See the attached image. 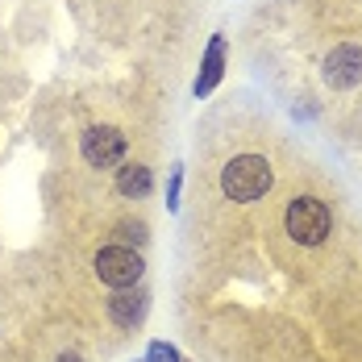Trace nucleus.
Segmentation results:
<instances>
[{
	"label": "nucleus",
	"mask_w": 362,
	"mask_h": 362,
	"mask_svg": "<svg viewBox=\"0 0 362 362\" xmlns=\"http://www.w3.org/2000/svg\"><path fill=\"white\" fill-rule=\"evenodd\" d=\"M271 180H275V175H271V163H267L262 154H238V158H229L225 171H221V192H225L229 200L250 204L258 196H267Z\"/></svg>",
	"instance_id": "1"
},
{
	"label": "nucleus",
	"mask_w": 362,
	"mask_h": 362,
	"mask_svg": "<svg viewBox=\"0 0 362 362\" xmlns=\"http://www.w3.org/2000/svg\"><path fill=\"white\" fill-rule=\"evenodd\" d=\"M288 225L291 242H300V246H321L329 238V229H333V213L325 209V200H317V196H296L288 204Z\"/></svg>",
	"instance_id": "2"
},
{
	"label": "nucleus",
	"mask_w": 362,
	"mask_h": 362,
	"mask_svg": "<svg viewBox=\"0 0 362 362\" xmlns=\"http://www.w3.org/2000/svg\"><path fill=\"white\" fill-rule=\"evenodd\" d=\"M96 275H100V284H109V288H134L138 279H142V254L134 250V246H105V250L96 254Z\"/></svg>",
	"instance_id": "3"
},
{
	"label": "nucleus",
	"mask_w": 362,
	"mask_h": 362,
	"mask_svg": "<svg viewBox=\"0 0 362 362\" xmlns=\"http://www.w3.org/2000/svg\"><path fill=\"white\" fill-rule=\"evenodd\" d=\"M79 154H83L88 167H117L125 158V134L112 129V125H92L79 138Z\"/></svg>",
	"instance_id": "4"
},
{
	"label": "nucleus",
	"mask_w": 362,
	"mask_h": 362,
	"mask_svg": "<svg viewBox=\"0 0 362 362\" xmlns=\"http://www.w3.org/2000/svg\"><path fill=\"white\" fill-rule=\"evenodd\" d=\"M325 83L329 88H337V92H346V88H358L362 83V46L354 42H341V46H333L325 59Z\"/></svg>",
	"instance_id": "5"
},
{
	"label": "nucleus",
	"mask_w": 362,
	"mask_h": 362,
	"mask_svg": "<svg viewBox=\"0 0 362 362\" xmlns=\"http://www.w3.org/2000/svg\"><path fill=\"white\" fill-rule=\"evenodd\" d=\"M142 313H146V296H138V291L129 296V291L121 288L109 300V317H112V325H121V329H134L142 321Z\"/></svg>",
	"instance_id": "6"
},
{
	"label": "nucleus",
	"mask_w": 362,
	"mask_h": 362,
	"mask_svg": "<svg viewBox=\"0 0 362 362\" xmlns=\"http://www.w3.org/2000/svg\"><path fill=\"white\" fill-rule=\"evenodd\" d=\"M150 187H154V180H150V167H142V163H125L117 171V192L129 200H142Z\"/></svg>",
	"instance_id": "7"
},
{
	"label": "nucleus",
	"mask_w": 362,
	"mask_h": 362,
	"mask_svg": "<svg viewBox=\"0 0 362 362\" xmlns=\"http://www.w3.org/2000/svg\"><path fill=\"white\" fill-rule=\"evenodd\" d=\"M221 71H225V37L217 34L209 42V59H204V75L196 79V96H209V92L217 88Z\"/></svg>",
	"instance_id": "8"
},
{
	"label": "nucleus",
	"mask_w": 362,
	"mask_h": 362,
	"mask_svg": "<svg viewBox=\"0 0 362 362\" xmlns=\"http://www.w3.org/2000/svg\"><path fill=\"white\" fill-rule=\"evenodd\" d=\"M117 238H121V246H142L146 225L142 221H121V225H117Z\"/></svg>",
	"instance_id": "9"
},
{
	"label": "nucleus",
	"mask_w": 362,
	"mask_h": 362,
	"mask_svg": "<svg viewBox=\"0 0 362 362\" xmlns=\"http://www.w3.org/2000/svg\"><path fill=\"white\" fill-rule=\"evenodd\" d=\"M146 362H180V354H175L171 346H163V341H150V350H146Z\"/></svg>",
	"instance_id": "10"
},
{
	"label": "nucleus",
	"mask_w": 362,
	"mask_h": 362,
	"mask_svg": "<svg viewBox=\"0 0 362 362\" xmlns=\"http://www.w3.org/2000/svg\"><path fill=\"white\" fill-rule=\"evenodd\" d=\"M54 362H83V358H79V354H59Z\"/></svg>",
	"instance_id": "11"
}]
</instances>
